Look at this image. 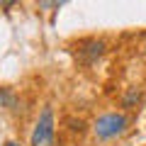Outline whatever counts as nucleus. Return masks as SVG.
Segmentation results:
<instances>
[{
    "mask_svg": "<svg viewBox=\"0 0 146 146\" xmlns=\"http://www.w3.org/2000/svg\"><path fill=\"white\" fill-rule=\"evenodd\" d=\"M68 124H71V129H73V131H83V129H85L83 119H68Z\"/></svg>",
    "mask_w": 146,
    "mask_h": 146,
    "instance_id": "5",
    "label": "nucleus"
},
{
    "mask_svg": "<svg viewBox=\"0 0 146 146\" xmlns=\"http://www.w3.org/2000/svg\"><path fill=\"white\" fill-rule=\"evenodd\" d=\"M5 146H22V144H17V141H7Z\"/></svg>",
    "mask_w": 146,
    "mask_h": 146,
    "instance_id": "8",
    "label": "nucleus"
},
{
    "mask_svg": "<svg viewBox=\"0 0 146 146\" xmlns=\"http://www.w3.org/2000/svg\"><path fill=\"white\" fill-rule=\"evenodd\" d=\"M144 100V93H141L139 88H129L124 93V98H122V107L124 110H131V107H136V105Z\"/></svg>",
    "mask_w": 146,
    "mask_h": 146,
    "instance_id": "4",
    "label": "nucleus"
},
{
    "mask_svg": "<svg viewBox=\"0 0 146 146\" xmlns=\"http://www.w3.org/2000/svg\"><path fill=\"white\" fill-rule=\"evenodd\" d=\"M32 146H56V131H54V110L44 107L36 127L32 131Z\"/></svg>",
    "mask_w": 146,
    "mask_h": 146,
    "instance_id": "1",
    "label": "nucleus"
},
{
    "mask_svg": "<svg viewBox=\"0 0 146 146\" xmlns=\"http://www.w3.org/2000/svg\"><path fill=\"white\" fill-rule=\"evenodd\" d=\"M12 5H17L15 0H5V3H0V7H12Z\"/></svg>",
    "mask_w": 146,
    "mask_h": 146,
    "instance_id": "7",
    "label": "nucleus"
},
{
    "mask_svg": "<svg viewBox=\"0 0 146 146\" xmlns=\"http://www.w3.org/2000/svg\"><path fill=\"white\" fill-rule=\"evenodd\" d=\"M127 124H129L127 115L110 112V115L98 117V122H95V134H98V139H115V136H119L127 129Z\"/></svg>",
    "mask_w": 146,
    "mask_h": 146,
    "instance_id": "2",
    "label": "nucleus"
},
{
    "mask_svg": "<svg viewBox=\"0 0 146 146\" xmlns=\"http://www.w3.org/2000/svg\"><path fill=\"white\" fill-rule=\"evenodd\" d=\"M105 49L107 46H105L102 39H88V42H83L78 46V61L83 63V66H93V63L105 54Z\"/></svg>",
    "mask_w": 146,
    "mask_h": 146,
    "instance_id": "3",
    "label": "nucleus"
},
{
    "mask_svg": "<svg viewBox=\"0 0 146 146\" xmlns=\"http://www.w3.org/2000/svg\"><path fill=\"white\" fill-rule=\"evenodd\" d=\"M63 3L58 0V3H39V7H61Z\"/></svg>",
    "mask_w": 146,
    "mask_h": 146,
    "instance_id": "6",
    "label": "nucleus"
}]
</instances>
